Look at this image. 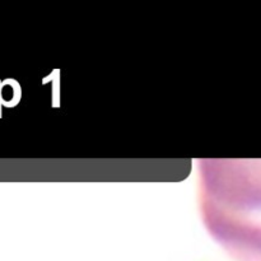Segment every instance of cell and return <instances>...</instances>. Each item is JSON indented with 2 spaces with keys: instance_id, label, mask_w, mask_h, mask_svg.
<instances>
[{
  "instance_id": "1",
  "label": "cell",
  "mask_w": 261,
  "mask_h": 261,
  "mask_svg": "<svg viewBox=\"0 0 261 261\" xmlns=\"http://www.w3.org/2000/svg\"><path fill=\"white\" fill-rule=\"evenodd\" d=\"M198 172L212 239L236 261H261V160L200 158Z\"/></svg>"
}]
</instances>
